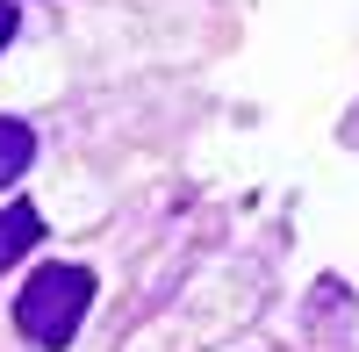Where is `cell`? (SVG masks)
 I'll list each match as a JSON object with an SVG mask.
<instances>
[{
	"label": "cell",
	"mask_w": 359,
	"mask_h": 352,
	"mask_svg": "<svg viewBox=\"0 0 359 352\" xmlns=\"http://www.w3.org/2000/svg\"><path fill=\"white\" fill-rule=\"evenodd\" d=\"M86 302H94V273L86 266H36L29 287H22V302H15V324H22L29 345L65 352L79 316H86Z\"/></svg>",
	"instance_id": "1"
},
{
	"label": "cell",
	"mask_w": 359,
	"mask_h": 352,
	"mask_svg": "<svg viewBox=\"0 0 359 352\" xmlns=\"http://www.w3.org/2000/svg\"><path fill=\"white\" fill-rule=\"evenodd\" d=\"M36 238H43V216L29 209V201H15V209H0V273H8L15 259H22L29 245H36Z\"/></svg>",
	"instance_id": "2"
},
{
	"label": "cell",
	"mask_w": 359,
	"mask_h": 352,
	"mask_svg": "<svg viewBox=\"0 0 359 352\" xmlns=\"http://www.w3.org/2000/svg\"><path fill=\"white\" fill-rule=\"evenodd\" d=\"M29 158H36V137H29V123H15V115H0V187H15Z\"/></svg>",
	"instance_id": "3"
},
{
	"label": "cell",
	"mask_w": 359,
	"mask_h": 352,
	"mask_svg": "<svg viewBox=\"0 0 359 352\" xmlns=\"http://www.w3.org/2000/svg\"><path fill=\"white\" fill-rule=\"evenodd\" d=\"M8 36H15V0H0V50H8Z\"/></svg>",
	"instance_id": "4"
}]
</instances>
